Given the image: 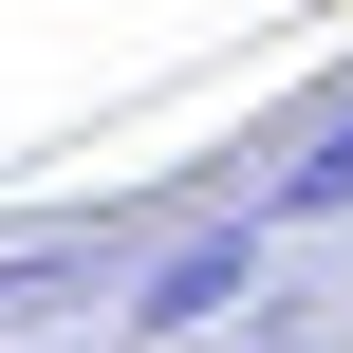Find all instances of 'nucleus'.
Here are the masks:
<instances>
[{"mask_svg":"<svg viewBox=\"0 0 353 353\" xmlns=\"http://www.w3.org/2000/svg\"><path fill=\"white\" fill-rule=\"evenodd\" d=\"M261 316H298V298H279V242L223 205V223H168V242L130 261V316H112V335L130 353H223V335H261Z\"/></svg>","mask_w":353,"mask_h":353,"instance_id":"nucleus-1","label":"nucleus"},{"mask_svg":"<svg viewBox=\"0 0 353 353\" xmlns=\"http://www.w3.org/2000/svg\"><path fill=\"white\" fill-rule=\"evenodd\" d=\"M242 223H261V242L353 223V56L298 93V112H261V130H242Z\"/></svg>","mask_w":353,"mask_h":353,"instance_id":"nucleus-2","label":"nucleus"},{"mask_svg":"<svg viewBox=\"0 0 353 353\" xmlns=\"http://www.w3.org/2000/svg\"><path fill=\"white\" fill-rule=\"evenodd\" d=\"M223 353H353L335 316H261V335H223Z\"/></svg>","mask_w":353,"mask_h":353,"instance_id":"nucleus-3","label":"nucleus"}]
</instances>
